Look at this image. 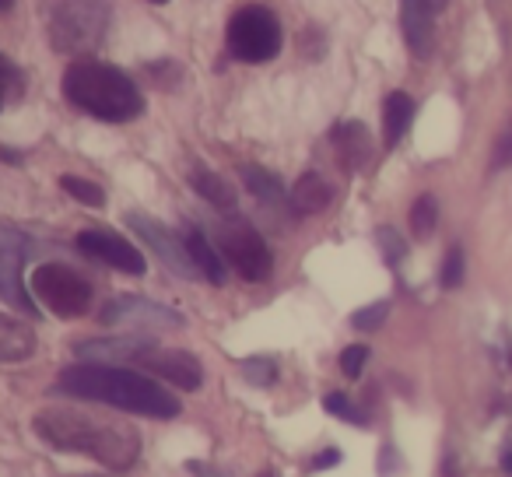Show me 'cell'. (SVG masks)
Segmentation results:
<instances>
[{
    "label": "cell",
    "mask_w": 512,
    "mask_h": 477,
    "mask_svg": "<svg viewBox=\"0 0 512 477\" xmlns=\"http://www.w3.org/2000/svg\"><path fill=\"white\" fill-rule=\"evenodd\" d=\"M43 442L64 453H88L113 470H127L141 456V435L123 421H102L78 407H43L32 418Z\"/></svg>",
    "instance_id": "6da1fadb"
},
{
    "label": "cell",
    "mask_w": 512,
    "mask_h": 477,
    "mask_svg": "<svg viewBox=\"0 0 512 477\" xmlns=\"http://www.w3.org/2000/svg\"><path fill=\"white\" fill-rule=\"evenodd\" d=\"M57 390L78 400H99V404L120 407L144 418H176L179 400L162 383L141 376L123 365H71L60 372Z\"/></svg>",
    "instance_id": "7a4b0ae2"
},
{
    "label": "cell",
    "mask_w": 512,
    "mask_h": 477,
    "mask_svg": "<svg viewBox=\"0 0 512 477\" xmlns=\"http://www.w3.org/2000/svg\"><path fill=\"white\" fill-rule=\"evenodd\" d=\"M64 95L81 113L106 123H130L144 113V95L137 92L134 78L120 67L78 60L64 74Z\"/></svg>",
    "instance_id": "3957f363"
},
{
    "label": "cell",
    "mask_w": 512,
    "mask_h": 477,
    "mask_svg": "<svg viewBox=\"0 0 512 477\" xmlns=\"http://www.w3.org/2000/svg\"><path fill=\"white\" fill-rule=\"evenodd\" d=\"M109 11L106 0H57L50 8V46L57 53H92L102 46L109 32Z\"/></svg>",
    "instance_id": "277c9868"
},
{
    "label": "cell",
    "mask_w": 512,
    "mask_h": 477,
    "mask_svg": "<svg viewBox=\"0 0 512 477\" xmlns=\"http://www.w3.org/2000/svg\"><path fill=\"white\" fill-rule=\"evenodd\" d=\"M225 46H228V57L242 60V64H267V60H274L281 50L278 15L260 8V4H249V8L235 11L225 32Z\"/></svg>",
    "instance_id": "5b68a950"
},
{
    "label": "cell",
    "mask_w": 512,
    "mask_h": 477,
    "mask_svg": "<svg viewBox=\"0 0 512 477\" xmlns=\"http://www.w3.org/2000/svg\"><path fill=\"white\" fill-rule=\"evenodd\" d=\"M36 299L60 320H78L92 309V285L64 264H43L32 271Z\"/></svg>",
    "instance_id": "8992f818"
},
{
    "label": "cell",
    "mask_w": 512,
    "mask_h": 477,
    "mask_svg": "<svg viewBox=\"0 0 512 477\" xmlns=\"http://www.w3.org/2000/svg\"><path fill=\"white\" fill-rule=\"evenodd\" d=\"M218 246H221V253H225L228 264L239 271V278H246V281L271 278L274 257H271V250H267L264 235L256 232L249 221H239V218L225 221L218 232Z\"/></svg>",
    "instance_id": "52a82bcc"
},
{
    "label": "cell",
    "mask_w": 512,
    "mask_h": 477,
    "mask_svg": "<svg viewBox=\"0 0 512 477\" xmlns=\"http://www.w3.org/2000/svg\"><path fill=\"white\" fill-rule=\"evenodd\" d=\"M29 253V235H22L11 225H0V299L22 309L25 316H36V302L29 299V292L22 285V264L29 260Z\"/></svg>",
    "instance_id": "ba28073f"
},
{
    "label": "cell",
    "mask_w": 512,
    "mask_h": 477,
    "mask_svg": "<svg viewBox=\"0 0 512 477\" xmlns=\"http://www.w3.org/2000/svg\"><path fill=\"white\" fill-rule=\"evenodd\" d=\"M102 323L106 327H123V330H179L183 327V316L169 306H158L151 299H137V295H120V299H109L102 306Z\"/></svg>",
    "instance_id": "9c48e42d"
},
{
    "label": "cell",
    "mask_w": 512,
    "mask_h": 477,
    "mask_svg": "<svg viewBox=\"0 0 512 477\" xmlns=\"http://www.w3.org/2000/svg\"><path fill=\"white\" fill-rule=\"evenodd\" d=\"M127 225H130V232H137V239H141V243L151 246V253H155V257L162 260L172 274H179V278H197V274H200L197 267H193V260H190L186 239H179L172 228L158 225V221L148 218L144 211H130Z\"/></svg>",
    "instance_id": "30bf717a"
},
{
    "label": "cell",
    "mask_w": 512,
    "mask_h": 477,
    "mask_svg": "<svg viewBox=\"0 0 512 477\" xmlns=\"http://www.w3.org/2000/svg\"><path fill=\"white\" fill-rule=\"evenodd\" d=\"M130 369L151 372V376L165 379V383L179 386V390H200V383H204V365L190 351L158 348V344H144L134 362H130Z\"/></svg>",
    "instance_id": "8fae6325"
},
{
    "label": "cell",
    "mask_w": 512,
    "mask_h": 477,
    "mask_svg": "<svg viewBox=\"0 0 512 477\" xmlns=\"http://www.w3.org/2000/svg\"><path fill=\"white\" fill-rule=\"evenodd\" d=\"M78 250L85 253V257L99 260V264L113 267V271H123V274H137V278H141V274L148 271V264H144V257L137 253V246H130L127 239H120V235H113V232H102V228L81 232Z\"/></svg>",
    "instance_id": "7c38bea8"
},
{
    "label": "cell",
    "mask_w": 512,
    "mask_h": 477,
    "mask_svg": "<svg viewBox=\"0 0 512 477\" xmlns=\"http://www.w3.org/2000/svg\"><path fill=\"white\" fill-rule=\"evenodd\" d=\"M400 25H404V39L411 46L414 57H432L435 46V22H432V8L425 0H400Z\"/></svg>",
    "instance_id": "4fadbf2b"
},
{
    "label": "cell",
    "mask_w": 512,
    "mask_h": 477,
    "mask_svg": "<svg viewBox=\"0 0 512 477\" xmlns=\"http://www.w3.org/2000/svg\"><path fill=\"white\" fill-rule=\"evenodd\" d=\"M330 141H334L337 155H341V165L348 172H358V169H365V165H369L372 137H369V130H365V123H358V120L337 123V127L330 130Z\"/></svg>",
    "instance_id": "5bb4252c"
},
{
    "label": "cell",
    "mask_w": 512,
    "mask_h": 477,
    "mask_svg": "<svg viewBox=\"0 0 512 477\" xmlns=\"http://www.w3.org/2000/svg\"><path fill=\"white\" fill-rule=\"evenodd\" d=\"M148 341L141 337H116V341H78L74 355L85 365H130L137 358V351Z\"/></svg>",
    "instance_id": "9a60e30c"
},
{
    "label": "cell",
    "mask_w": 512,
    "mask_h": 477,
    "mask_svg": "<svg viewBox=\"0 0 512 477\" xmlns=\"http://www.w3.org/2000/svg\"><path fill=\"white\" fill-rule=\"evenodd\" d=\"M36 351V330L25 320L0 313V362H25Z\"/></svg>",
    "instance_id": "2e32d148"
},
{
    "label": "cell",
    "mask_w": 512,
    "mask_h": 477,
    "mask_svg": "<svg viewBox=\"0 0 512 477\" xmlns=\"http://www.w3.org/2000/svg\"><path fill=\"white\" fill-rule=\"evenodd\" d=\"M330 200H334V190H330V183L320 172H306V176H299V183L292 186V207L299 214L327 211Z\"/></svg>",
    "instance_id": "e0dca14e"
},
{
    "label": "cell",
    "mask_w": 512,
    "mask_h": 477,
    "mask_svg": "<svg viewBox=\"0 0 512 477\" xmlns=\"http://www.w3.org/2000/svg\"><path fill=\"white\" fill-rule=\"evenodd\" d=\"M414 120V99L407 92H390L383 102V141L386 148H393V144H400V137L407 134V127H411Z\"/></svg>",
    "instance_id": "ac0fdd59"
},
{
    "label": "cell",
    "mask_w": 512,
    "mask_h": 477,
    "mask_svg": "<svg viewBox=\"0 0 512 477\" xmlns=\"http://www.w3.org/2000/svg\"><path fill=\"white\" fill-rule=\"evenodd\" d=\"M186 250H190V260L200 271V278H207L211 285H225V264H221L218 250L207 243V235L200 232V228L186 232Z\"/></svg>",
    "instance_id": "d6986e66"
},
{
    "label": "cell",
    "mask_w": 512,
    "mask_h": 477,
    "mask_svg": "<svg viewBox=\"0 0 512 477\" xmlns=\"http://www.w3.org/2000/svg\"><path fill=\"white\" fill-rule=\"evenodd\" d=\"M239 176H242V183H246V190L253 193L260 204H267V207L285 204V186H281V179L274 176V172L260 169V165H239Z\"/></svg>",
    "instance_id": "ffe728a7"
},
{
    "label": "cell",
    "mask_w": 512,
    "mask_h": 477,
    "mask_svg": "<svg viewBox=\"0 0 512 477\" xmlns=\"http://www.w3.org/2000/svg\"><path fill=\"white\" fill-rule=\"evenodd\" d=\"M190 186L207 204L218 207V211H235V190L221 176H214L211 169H204V165H197V169L190 172Z\"/></svg>",
    "instance_id": "44dd1931"
},
{
    "label": "cell",
    "mask_w": 512,
    "mask_h": 477,
    "mask_svg": "<svg viewBox=\"0 0 512 477\" xmlns=\"http://www.w3.org/2000/svg\"><path fill=\"white\" fill-rule=\"evenodd\" d=\"M435 221H439V200H435L432 193H421L411 207V232L418 235V239H428V235L435 232Z\"/></svg>",
    "instance_id": "7402d4cb"
},
{
    "label": "cell",
    "mask_w": 512,
    "mask_h": 477,
    "mask_svg": "<svg viewBox=\"0 0 512 477\" xmlns=\"http://www.w3.org/2000/svg\"><path fill=\"white\" fill-rule=\"evenodd\" d=\"M22 92H25V74L8 57H0V109L8 106L11 99H18Z\"/></svg>",
    "instance_id": "603a6c76"
},
{
    "label": "cell",
    "mask_w": 512,
    "mask_h": 477,
    "mask_svg": "<svg viewBox=\"0 0 512 477\" xmlns=\"http://www.w3.org/2000/svg\"><path fill=\"white\" fill-rule=\"evenodd\" d=\"M60 186H64L74 200H81V204H88V207L106 204V193H102V186L88 183V179H81V176H64V179H60Z\"/></svg>",
    "instance_id": "cb8c5ba5"
},
{
    "label": "cell",
    "mask_w": 512,
    "mask_h": 477,
    "mask_svg": "<svg viewBox=\"0 0 512 477\" xmlns=\"http://www.w3.org/2000/svg\"><path fill=\"white\" fill-rule=\"evenodd\" d=\"M242 376L253 386H271L278 379V362L274 358H246L242 362Z\"/></svg>",
    "instance_id": "d4e9b609"
},
{
    "label": "cell",
    "mask_w": 512,
    "mask_h": 477,
    "mask_svg": "<svg viewBox=\"0 0 512 477\" xmlns=\"http://www.w3.org/2000/svg\"><path fill=\"white\" fill-rule=\"evenodd\" d=\"M323 407H327V414H334V418L351 421V425H365V414L358 411L344 393H327V397H323Z\"/></svg>",
    "instance_id": "484cf974"
},
{
    "label": "cell",
    "mask_w": 512,
    "mask_h": 477,
    "mask_svg": "<svg viewBox=\"0 0 512 477\" xmlns=\"http://www.w3.org/2000/svg\"><path fill=\"white\" fill-rule=\"evenodd\" d=\"M386 316H390V302H372V306L358 309V313L351 316V327L355 330H379Z\"/></svg>",
    "instance_id": "4316f807"
},
{
    "label": "cell",
    "mask_w": 512,
    "mask_h": 477,
    "mask_svg": "<svg viewBox=\"0 0 512 477\" xmlns=\"http://www.w3.org/2000/svg\"><path fill=\"white\" fill-rule=\"evenodd\" d=\"M376 239H379V250H383L386 264H400V260H404L407 246H404V239H400V235L393 232V228H379Z\"/></svg>",
    "instance_id": "83f0119b"
},
{
    "label": "cell",
    "mask_w": 512,
    "mask_h": 477,
    "mask_svg": "<svg viewBox=\"0 0 512 477\" xmlns=\"http://www.w3.org/2000/svg\"><path fill=\"white\" fill-rule=\"evenodd\" d=\"M365 362H369V348H365V344H351V348H344V355H341V372L348 379H358L365 369Z\"/></svg>",
    "instance_id": "f1b7e54d"
},
{
    "label": "cell",
    "mask_w": 512,
    "mask_h": 477,
    "mask_svg": "<svg viewBox=\"0 0 512 477\" xmlns=\"http://www.w3.org/2000/svg\"><path fill=\"white\" fill-rule=\"evenodd\" d=\"M460 281H463V250L453 246L446 253V260H442V288H460Z\"/></svg>",
    "instance_id": "f546056e"
},
{
    "label": "cell",
    "mask_w": 512,
    "mask_h": 477,
    "mask_svg": "<svg viewBox=\"0 0 512 477\" xmlns=\"http://www.w3.org/2000/svg\"><path fill=\"white\" fill-rule=\"evenodd\" d=\"M505 165H512V127L498 137L495 155H491V169H505Z\"/></svg>",
    "instance_id": "4dcf8cb0"
},
{
    "label": "cell",
    "mask_w": 512,
    "mask_h": 477,
    "mask_svg": "<svg viewBox=\"0 0 512 477\" xmlns=\"http://www.w3.org/2000/svg\"><path fill=\"white\" fill-rule=\"evenodd\" d=\"M341 460H344L341 449H323V453L316 456V460L309 463V467H313V470H327V467H337V463H341Z\"/></svg>",
    "instance_id": "1f68e13d"
},
{
    "label": "cell",
    "mask_w": 512,
    "mask_h": 477,
    "mask_svg": "<svg viewBox=\"0 0 512 477\" xmlns=\"http://www.w3.org/2000/svg\"><path fill=\"white\" fill-rule=\"evenodd\" d=\"M190 470H193L197 477H221V474H214L211 467H204V463H190Z\"/></svg>",
    "instance_id": "d6a6232c"
},
{
    "label": "cell",
    "mask_w": 512,
    "mask_h": 477,
    "mask_svg": "<svg viewBox=\"0 0 512 477\" xmlns=\"http://www.w3.org/2000/svg\"><path fill=\"white\" fill-rule=\"evenodd\" d=\"M502 470H505V474H512V449L502 456Z\"/></svg>",
    "instance_id": "836d02e7"
},
{
    "label": "cell",
    "mask_w": 512,
    "mask_h": 477,
    "mask_svg": "<svg viewBox=\"0 0 512 477\" xmlns=\"http://www.w3.org/2000/svg\"><path fill=\"white\" fill-rule=\"evenodd\" d=\"M425 4H428V8H432V15H435V11L446 8V0H425Z\"/></svg>",
    "instance_id": "e575fe53"
},
{
    "label": "cell",
    "mask_w": 512,
    "mask_h": 477,
    "mask_svg": "<svg viewBox=\"0 0 512 477\" xmlns=\"http://www.w3.org/2000/svg\"><path fill=\"white\" fill-rule=\"evenodd\" d=\"M11 8V0H0V11H8Z\"/></svg>",
    "instance_id": "d590c367"
},
{
    "label": "cell",
    "mask_w": 512,
    "mask_h": 477,
    "mask_svg": "<svg viewBox=\"0 0 512 477\" xmlns=\"http://www.w3.org/2000/svg\"><path fill=\"white\" fill-rule=\"evenodd\" d=\"M260 477H278V474H274V470H264V474H260Z\"/></svg>",
    "instance_id": "8d00e7d4"
},
{
    "label": "cell",
    "mask_w": 512,
    "mask_h": 477,
    "mask_svg": "<svg viewBox=\"0 0 512 477\" xmlns=\"http://www.w3.org/2000/svg\"><path fill=\"white\" fill-rule=\"evenodd\" d=\"M151 4H165V0H151Z\"/></svg>",
    "instance_id": "74e56055"
},
{
    "label": "cell",
    "mask_w": 512,
    "mask_h": 477,
    "mask_svg": "<svg viewBox=\"0 0 512 477\" xmlns=\"http://www.w3.org/2000/svg\"><path fill=\"white\" fill-rule=\"evenodd\" d=\"M509 358H512V351H509Z\"/></svg>",
    "instance_id": "f35d334b"
}]
</instances>
